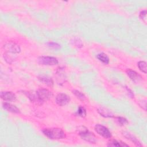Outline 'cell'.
Listing matches in <instances>:
<instances>
[{
	"label": "cell",
	"mask_w": 147,
	"mask_h": 147,
	"mask_svg": "<svg viewBox=\"0 0 147 147\" xmlns=\"http://www.w3.org/2000/svg\"><path fill=\"white\" fill-rule=\"evenodd\" d=\"M44 134L52 140L63 139L65 137V133L60 128H47L42 130Z\"/></svg>",
	"instance_id": "6da1fadb"
},
{
	"label": "cell",
	"mask_w": 147,
	"mask_h": 147,
	"mask_svg": "<svg viewBox=\"0 0 147 147\" xmlns=\"http://www.w3.org/2000/svg\"><path fill=\"white\" fill-rule=\"evenodd\" d=\"M79 134L82 139L90 142L94 144L96 140L95 136L91 132H90L86 127L80 126L78 129Z\"/></svg>",
	"instance_id": "7a4b0ae2"
},
{
	"label": "cell",
	"mask_w": 147,
	"mask_h": 147,
	"mask_svg": "<svg viewBox=\"0 0 147 147\" xmlns=\"http://www.w3.org/2000/svg\"><path fill=\"white\" fill-rule=\"evenodd\" d=\"M38 104H42L43 102L48 100L52 95L51 92L45 88L38 89L36 93Z\"/></svg>",
	"instance_id": "3957f363"
},
{
	"label": "cell",
	"mask_w": 147,
	"mask_h": 147,
	"mask_svg": "<svg viewBox=\"0 0 147 147\" xmlns=\"http://www.w3.org/2000/svg\"><path fill=\"white\" fill-rule=\"evenodd\" d=\"M38 61L40 64L45 65H55L58 64V60L52 56H41Z\"/></svg>",
	"instance_id": "277c9868"
},
{
	"label": "cell",
	"mask_w": 147,
	"mask_h": 147,
	"mask_svg": "<svg viewBox=\"0 0 147 147\" xmlns=\"http://www.w3.org/2000/svg\"><path fill=\"white\" fill-rule=\"evenodd\" d=\"M95 130L98 134L105 138H110L111 137V134L109 130L102 125H96L95 126Z\"/></svg>",
	"instance_id": "5b68a950"
},
{
	"label": "cell",
	"mask_w": 147,
	"mask_h": 147,
	"mask_svg": "<svg viewBox=\"0 0 147 147\" xmlns=\"http://www.w3.org/2000/svg\"><path fill=\"white\" fill-rule=\"evenodd\" d=\"M70 101L69 97L64 93H60L56 97V103L60 106H63L68 104Z\"/></svg>",
	"instance_id": "8992f818"
},
{
	"label": "cell",
	"mask_w": 147,
	"mask_h": 147,
	"mask_svg": "<svg viewBox=\"0 0 147 147\" xmlns=\"http://www.w3.org/2000/svg\"><path fill=\"white\" fill-rule=\"evenodd\" d=\"M3 48L7 51L13 53H19L20 52V48L19 45L13 42H9V43L6 44L5 45H3Z\"/></svg>",
	"instance_id": "52a82bcc"
},
{
	"label": "cell",
	"mask_w": 147,
	"mask_h": 147,
	"mask_svg": "<svg viewBox=\"0 0 147 147\" xmlns=\"http://www.w3.org/2000/svg\"><path fill=\"white\" fill-rule=\"evenodd\" d=\"M1 98L4 100L14 101L16 99V96L10 91H2L1 92Z\"/></svg>",
	"instance_id": "ba28073f"
},
{
	"label": "cell",
	"mask_w": 147,
	"mask_h": 147,
	"mask_svg": "<svg viewBox=\"0 0 147 147\" xmlns=\"http://www.w3.org/2000/svg\"><path fill=\"white\" fill-rule=\"evenodd\" d=\"M126 73L128 76L130 78V79L135 83L139 82L142 79L141 76L133 70L127 69L126 71Z\"/></svg>",
	"instance_id": "9c48e42d"
},
{
	"label": "cell",
	"mask_w": 147,
	"mask_h": 147,
	"mask_svg": "<svg viewBox=\"0 0 147 147\" xmlns=\"http://www.w3.org/2000/svg\"><path fill=\"white\" fill-rule=\"evenodd\" d=\"M3 107L6 110L14 113H20V110L18 108H17L16 106L14 105H13L10 103H3Z\"/></svg>",
	"instance_id": "30bf717a"
},
{
	"label": "cell",
	"mask_w": 147,
	"mask_h": 147,
	"mask_svg": "<svg viewBox=\"0 0 147 147\" xmlns=\"http://www.w3.org/2000/svg\"><path fill=\"white\" fill-rule=\"evenodd\" d=\"M123 134L127 139L133 142V143H134L136 146H142V145L140 144L139 141L134 136L130 134L129 133L126 132V131H124V132H123Z\"/></svg>",
	"instance_id": "8fae6325"
},
{
	"label": "cell",
	"mask_w": 147,
	"mask_h": 147,
	"mask_svg": "<svg viewBox=\"0 0 147 147\" xmlns=\"http://www.w3.org/2000/svg\"><path fill=\"white\" fill-rule=\"evenodd\" d=\"M38 79L42 82L43 83L47 84L49 86H52L53 84V80L51 79V78L45 76V75H40L38 76Z\"/></svg>",
	"instance_id": "7c38bea8"
},
{
	"label": "cell",
	"mask_w": 147,
	"mask_h": 147,
	"mask_svg": "<svg viewBox=\"0 0 147 147\" xmlns=\"http://www.w3.org/2000/svg\"><path fill=\"white\" fill-rule=\"evenodd\" d=\"M108 146H118V147H122V146H129V145L125 144L122 141H118L115 140H112L109 141L107 144Z\"/></svg>",
	"instance_id": "4fadbf2b"
},
{
	"label": "cell",
	"mask_w": 147,
	"mask_h": 147,
	"mask_svg": "<svg viewBox=\"0 0 147 147\" xmlns=\"http://www.w3.org/2000/svg\"><path fill=\"white\" fill-rule=\"evenodd\" d=\"M99 113L104 117H113V114L111 112V111L105 109V108H100L98 109Z\"/></svg>",
	"instance_id": "5bb4252c"
},
{
	"label": "cell",
	"mask_w": 147,
	"mask_h": 147,
	"mask_svg": "<svg viewBox=\"0 0 147 147\" xmlns=\"http://www.w3.org/2000/svg\"><path fill=\"white\" fill-rule=\"evenodd\" d=\"M96 57L98 59L105 64H107L109 63V59L107 55L104 53H100L97 55Z\"/></svg>",
	"instance_id": "9a60e30c"
},
{
	"label": "cell",
	"mask_w": 147,
	"mask_h": 147,
	"mask_svg": "<svg viewBox=\"0 0 147 147\" xmlns=\"http://www.w3.org/2000/svg\"><path fill=\"white\" fill-rule=\"evenodd\" d=\"M138 66L139 69L144 73L146 74V63L145 61H140L138 63Z\"/></svg>",
	"instance_id": "2e32d148"
},
{
	"label": "cell",
	"mask_w": 147,
	"mask_h": 147,
	"mask_svg": "<svg viewBox=\"0 0 147 147\" xmlns=\"http://www.w3.org/2000/svg\"><path fill=\"white\" fill-rule=\"evenodd\" d=\"M76 114L78 115V116H80L81 117H85L86 116V109L80 106L77 111V112L76 113Z\"/></svg>",
	"instance_id": "e0dca14e"
},
{
	"label": "cell",
	"mask_w": 147,
	"mask_h": 147,
	"mask_svg": "<svg viewBox=\"0 0 147 147\" xmlns=\"http://www.w3.org/2000/svg\"><path fill=\"white\" fill-rule=\"evenodd\" d=\"M72 92L73 94L78 98H79V99L82 100H84L85 99H86V96L85 95L82 93L81 92H80L79 91H78V90H73L72 91Z\"/></svg>",
	"instance_id": "ac0fdd59"
},
{
	"label": "cell",
	"mask_w": 147,
	"mask_h": 147,
	"mask_svg": "<svg viewBox=\"0 0 147 147\" xmlns=\"http://www.w3.org/2000/svg\"><path fill=\"white\" fill-rule=\"evenodd\" d=\"M116 119H117L118 123L121 126H123V125H126L128 123L127 120L123 117H116Z\"/></svg>",
	"instance_id": "d6986e66"
},
{
	"label": "cell",
	"mask_w": 147,
	"mask_h": 147,
	"mask_svg": "<svg viewBox=\"0 0 147 147\" xmlns=\"http://www.w3.org/2000/svg\"><path fill=\"white\" fill-rule=\"evenodd\" d=\"M146 10H142V11H141L140 12V18L141 20L145 19L146 18Z\"/></svg>",
	"instance_id": "ffe728a7"
},
{
	"label": "cell",
	"mask_w": 147,
	"mask_h": 147,
	"mask_svg": "<svg viewBox=\"0 0 147 147\" xmlns=\"http://www.w3.org/2000/svg\"><path fill=\"white\" fill-rule=\"evenodd\" d=\"M48 45L51 47V48H59L60 45L57 43H55V42H49L48 43Z\"/></svg>",
	"instance_id": "44dd1931"
},
{
	"label": "cell",
	"mask_w": 147,
	"mask_h": 147,
	"mask_svg": "<svg viewBox=\"0 0 147 147\" xmlns=\"http://www.w3.org/2000/svg\"><path fill=\"white\" fill-rule=\"evenodd\" d=\"M142 104L141 103H140V105L142 107V109H144V110H146V100H145V102H144V103L143 104V101L141 102Z\"/></svg>",
	"instance_id": "7402d4cb"
}]
</instances>
